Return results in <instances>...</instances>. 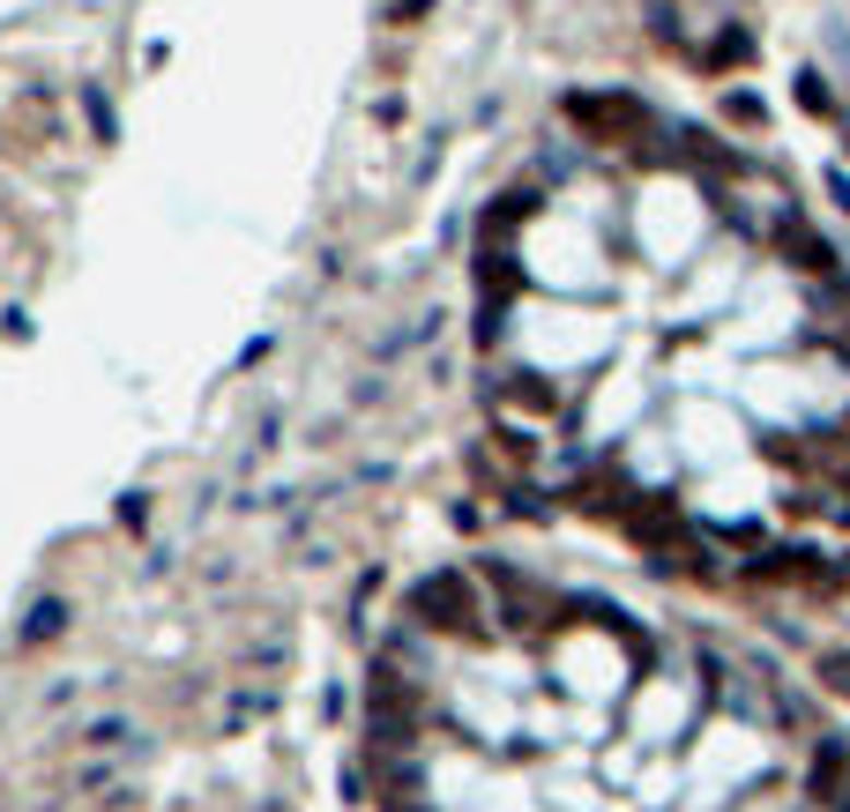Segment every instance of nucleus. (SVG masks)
<instances>
[{
  "instance_id": "2eb2a0df",
  "label": "nucleus",
  "mask_w": 850,
  "mask_h": 812,
  "mask_svg": "<svg viewBox=\"0 0 850 812\" xmlns=\"http://www.w3.org/2000/svg\"><path fill=\"white\" fill-rule=\"evenodd\" d=\"M843 492H850V485H843ZM843 522H850V500H843Z\"/></svg>"
},
{
  "instance_id": "4468645a",
  "label": "nucleus",
  "mask_w": 850,
  "mask_h": 812,
  "mask_svg": "<svg viewBox=\"0 0 850 812\" xmlns=\"http://www.w3.org/2000/svg\"><path fill=\"white\" fill-rule=\"evenodd\" d=\"M388 812H418V805H411V798H403V805H388Z\"/></svg>"
},
{
  "instance_id": "ddd939ff",
  "label": "nucleus",
  "mask_w": 850,
  "mask_h": 812,
  "mask_svg": "<svg viewBox=\"0 0 850 812\" xmlns=\"http://www.w3.org/2000/svg\"><path fill=\"white\" fill-rule=\"evenodd\" d=\"M836 812H850V783H843V798H836Z\"/></svg>"
},
{
  "instance_id": "39448f33",
  "label": "nucleus",
  "mask_w": 850,
  "mask_h": 812,
  "mask_svg": "<svg viewBox=\"0 0 850 812\" xmlns=\"http://www.w3.org/2000/svg\"><path fill=\"white\" fill-rule=\"evenodd\" d=\"M843 783H850V738H821V745H813V768H806V790L836 805Z\"/></svg>"
},
{
  "instance_id": "9d476101",
  "label": "nucleus",
  "mask_w": 850,
  "mask_h": 812,
  "mask_svg": "<svg viewBox=\"0 0 850 812\" xmlns=\"http://www.w3.org/2000/svg\"><path fill=\"white\" fill-rule=\"evenodd\" d=\"M799 97H806V112H836V97H828L821 75H799Z\"/></svg>"
},
{
  "instance_id": "0eeeda50",
  "label": "nucleus",
  "mask_w": 850,
  "mask_h": 812,
  "mask_svg": "<svg viewBox=\"0 0 850 812\" xmlns=\"http://www.w3.org/2000/svg\"><path fill=\"white\" fill-rule=\"evenodd\" d=\"M508 403H515V410H538V418H545V410H559V387L538 381V373H515V381H508Z\"/></svg>"
},
{
  "instance_id": "f8f14e48",
  "label": "nucleus",
  "mask_w": 850,
  "mask_h": 812,
  "mask_svg": "<svg viewBox=\"0 0 850 812\" xmlns=\"http://www.w3.org/2000/svg\"><path fill=\"white\" fill-rule=\"evenodd\" d=\"M828 194H836V202L850 210V171H828Z\"/></svg>"
},
{
  "instance_id": "1a4fd4ad",
  "label": "nucleus",
  "mask_w": 850,
  "mask_h": 812,
  "mask_svg": "<svg viewBox=\"0 0 850 812\" xmlns=\"http://www.w3.org/2000/svg\"><path fill=\"white\" fill-rule=\"evenodd\" d=\"M821 685H828V693H850V656H843V648H828V656H821Z\"/></svg>"
},
{
  "instance_id": "6e6552de",
  "label": "nucleus",
  "mask_w": 850,
  "mask_h": 812,
  "mask_svg": "<svg viewBox=\"0 0 850 812\" xmlns=\"http://www.w3.org/2000/svg\"><path fill=\"white\" fill-rule=\"evenodd\" d=\"M477 284H485L493 299H500V291H508V284H515V268H508V254H500V247H493V254L477 261Z\"/></svg>"
},
{
  "instance_id": "f257e3e1",
  "label": "nucleus",
  "mask_w": 850,
  "mask_h": 812,
  "mask_svg": "<svg viewBox=\"0 0 850 812\" xmlns=\"http://www.w3.org/2000/svg\"><path fill=\"white\" fill-rule=\"evenodd\" d=\"M403 611H411L418 626H433V634H477V619H485L463 566H433V574H418V582L403 589Z\"/></svg>"
},
{
  "instance_id": "f03ea898",
  "label": "nucleus",
  "mask_w": 850,
  "mask_h": 812,
  "mask_svg": "<svg viewBox=\"0 0 850 812\" xmlns=\"http://www.w3.org/2000/svg\"><path fill=\"white\" fill-rule=\"evenodd\" d=\"M366 708H374V738H381V745H411V738H418L425 701H418V685H411V679L374 671V685H366Z\"/></svg>"
},
{
  "instance_id": "423d86ee",
  "label": "nucleus",
  "mask_w": 850,
  "mask_h": 812,
  "mask_svg": "<svg viewBox=\"0 0 850 812\" xmlns=\"http://www.w3.org/2000/svg\"><path fill=\"white\" fill-rule=\"evenodd\" d=\"M538 216V187H508L493 210H485V239H500V231H515V224H530Z\"/></svg>"
},
{
  "instance_id": "20e7f679",
  "label": "nucleus",
  "mask_w": 850,
  "mask_h": 812,
  "mask_svg": "<svg viewBox=\"0 0 850 812\" xmlns=\"http://www.w3.org/2000/svg\"><path fill=\"white\" fill-rule=\"evenodd\" d=\"M776 247H783L791 268H806V276H828V268H836V247L813 231L806 216H783V224H776Z\"/></svg>"
},
{
  "instance_id": "7ed1b4c3",
  "label": "nucleus",
  "mask_w": 850,
  "mask_h": 812,
  "mask_svg": "<svg viewBox=\"0 0 850 812\" xmlns=\"http://www.w3.org/2000/svg\"><path fill=\"white\" fill-rule=\"evenodd\" d=\"M582 128L597 134V142H619V134H635V128H649V112H641L635 97H575L567 105Z\"/></svg>"
},
{
  "instance_id": "9b49d317",
  "label": "nucleus",
  "mask_w": 850,
  "mask_h": 812,
  "mask_svg": "<svg viewBox=\"0 0 850 812\" xmlns=\"http://www.w3.org/2000/svg\"><path fill=\"white\" fill-rule=\"evenodd\" d=\"M60 619H68L60 604H38V611H31V642H45V634H60Z\"/></svg>"
}]
</instances>
